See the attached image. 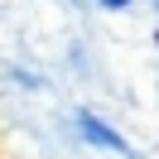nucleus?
I'll list each match as a JSON object with an SVG mask.
<instances>
[{
    "mask_svg": "<svg viewBox=\"0 0 159 159\" xmlns=\"http://www.w3.org/2000/svg\"><path fill=\"white\" fill-rule=\"evenodd\" d=\"M77 130H82V140H92L97 149H111V154H120V159H135V149L125 145V135H116V130H111L106 120H97L92 111H77Z\"/></svg>",
    "mask_w": 159,
    "mask_h": 159,
    "instance_id": "nucleus-1",
    "label": "nucleus"
},
{
    "mask_svg": "<svg viewBox=\"0 0 159 159\" xmlns=\"http://www.w3.org/2000/svg\"><path fill=\"white\" fill-rule=\"evenodd\" d=\"M101 5H106V10H125L130 0H101Z\"/></svg>",
    "mask_w": 159,
    "mask_h": 159,
    "instance_id": "nucleus-2",
    "label": "nucleus"
}]
</instances>
